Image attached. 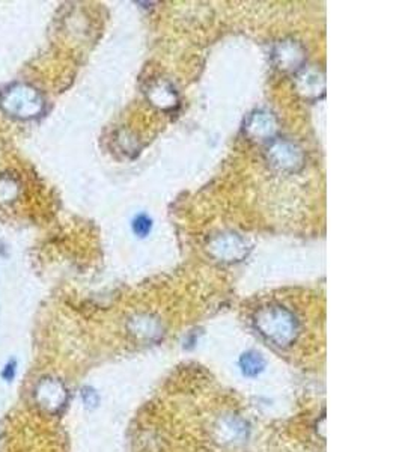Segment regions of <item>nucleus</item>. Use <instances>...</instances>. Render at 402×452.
Returning a JSON list of instances; mask_svg holds the SVG:
<instances>
[{"mask_svg": "<svg viewBox=\"0 0 402 452\" xmlns=\"http://www.w3.org/2000/svg\"><path fill=\"white\" fill-rule=\"evenodd\" d=\"M218 430L226 434V442H240L247 434V425L238 418H228Z\"/></svg>", "mask_w": 402, "mask_h": 452, "instance_id": "nucleus-4", "label": "nucleus"}, {"mask_svg": "<svg viewBox=\"0 0 402 452\" xmlns=\"http://www.w3.org/2000/svg\"><path fill=\"white\" fill-rule=\"evenodd\" d=\"M83 401H84V404H88V406H95L96 402H99V397H96V394L94 392L92 389H89V387H86V389H83Z\"/></svg>", "mask_w": 402, "mask_h": 452, "instance_id": "nucleus-6", "label": "nucleus"}, {"mask_svg": "<svg viewBox=\"0 0 402 452\" xmlns=\"http://www.w3.org/2000/svg\"><path fill=\"white\" fill-rule=\"evenodd\" d=\"M240 368L247 377H257L265 368V360L257 351H247L240 358Z\"/></svg>", "mask_w": 402, "mask_h": 452, "instance_id": "nucleus-3", "label": "nucleus"}, {"mask_svg": "<svg viewBox=\"0 0 402 452\" xmlns=\"http://www.w3.org/2000/svg\"><path fill=\"white\" fill-rule=\"evenodd\" d=\"M253 323L258 332L277 347L291 346L298 335V320L296 315L280 304H267L257 311Z\"/></svg>", "mask_w": 402, "mask_h": 452, "instance_id": "nucleus-1", "label": "nucleus"}, {"mask_svg": "<svg viewBox=\"0 0 402 452\" xmlns=\"http://www.w3.org/2000/svg\"><path fill=\"white\" fill-rule=\"evenodd\" d=\"M35 398L45 412L57 413L67 404L68 392L62 382L56 378H44L35 389Z\"/></svg>", "mask_w": 402, "mask_h": 452, "instance_id": "nucleus-2", "label": "nucleus"}, {"mask_svg": "<svg viewBox=\"0 0 402 452\" xmlns=\"http://www.w3.org/2000/svg\"><path fill=\"white\" fill-rule=\"evenodd\" d=\"M151 226H152V222H151V219H148L146 216H139V217H136L134 219V224H133V229H134V232H136V234L139 236V237H145V236H148V232L151 231Z\"/></svg>", "mask_w": 402, "mask_h": 452, "instance_id": "nucleus-5", "label": "nucleus"}]
</instances>
